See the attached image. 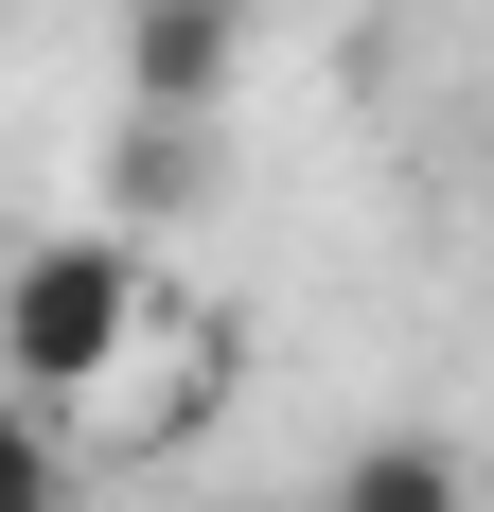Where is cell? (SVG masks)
<instances>
[{"mask_svg":"<svg viewBox=\"0 0 494 512\" xmlns=\"http://www.w3.org/2000/svg\"><path fill=\"white\" fill-rule=\"evenodd\" d=\"M212 389H230V318H212V301H142L124 371L89 389V442H106V460H177V442L212 424Z\"/></svg>","mask_w":494,"mask_h":512,"instance_id":"obj_2","label":"cell"},{"mask_svg":"<svg viewBox=\"0 0 494 512\" xmlns=\"http://www.w3.org/2000/svg\"><path fill=\"white\" fill-rule=\"evenodd\" d=\"M477 230H494V177H477Z\"/></svg>","mask_w":494,"mask_h":512,"instance_id":"obj_6","label":"cell"},{"mask_svg":"<svg viewBox=\"0 0 494 512\" xmlns=\"http://www.w3.org/2000/svg\"><path fill=\"white\" fill-rule=\"evenodd\" d=\"M142 248L124 230H36V248H0V407H89L106 371H124V336H142Z\"/></svg>","mask_w":494,"mask_h":512,"instance_id":"obj_1","label":"cell"},{"mask_svg":"<svg viewBox=\"0 0 494 512\" xmlns=\"http://www.w3.org/2000/svg\"><path fill=\"white\" fill-rule=\"evenodd\" d=\"M336 512H477V477H459V442H353Z\"/></svg>","mask_w":494,"mask_h":512,"instance_id":"obj_4","label":"cell"},{"mask_svg":"<svg viewBox=\"0 0 494 512\" xmlns=\"http://www.w3.org/2000/svg\"><path fill=\"white\" fill-rule=\"evenodd\" d=\"M230 53H247V36H230V0H142V36H124V89H142L159 124H195V106L230 89Z\"/></svg>","mask_w":494,"mask_h":512,"instance_id":"obj_3","label":"cell"},{"mask_svg":"<svg viewBox=\"0 0 494 512\" xmlns=\"http://www.w3.org/2000/svg\"><path fill=\"white\" fill-rule=\"evenodd\" d=\"M0 512H71V442L36 407H0Z\"/></svg>","mask_w":494,"mask_h":512,"instance_id":"obj_5","label":"cell"}]
</instances>
